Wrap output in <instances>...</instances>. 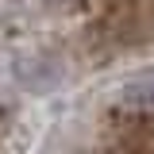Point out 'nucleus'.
<instances>
[{
    "label": "nucleus",
    "instance_id": "obj_2",
    "mask_svg": "<svg viewBox=\"0 0 154 154\" xmlns=\"http://www.w3.org/2000/svg\"><path fill=\"white\" fill-rule=\"evenodd\" d=\"M119 104L127 112H154V69H143V73L127 77L119 85Z\"/></svg>",
    "mask_w": 154,
    "mask_h": 154
},
{
    "label": "nucleus",
    "instance_id": "obj_3",
    "mask_svg": "<svg viewBox=\"0 0 154 154\" xmlns=\"http://www.w3.org/2000/svg\"><path fill=\"white\" fill-rule=\"evenodd\" d=\"M42 4H50V8H85L89 0H42Z\"/></svg>",
    "mask_w": 154,
    "mask_h": 154
},
{
    "label": "nucleus",
    "instance_id": "obj_1",
    "mask_svg": "<svg viewBox=\"0 0 154 154\" xmlns=\"http://www.w3.org/2000/svg\"><path fill=\"white\" fill-rule=\"evenodd\" d=\"M16 77L31 89V93H50L62 81V62L46 50H31V54L16 58Z\"/></svg>",
    "mask_w": 154,
    "mask_h": 154
}]
</instances>
